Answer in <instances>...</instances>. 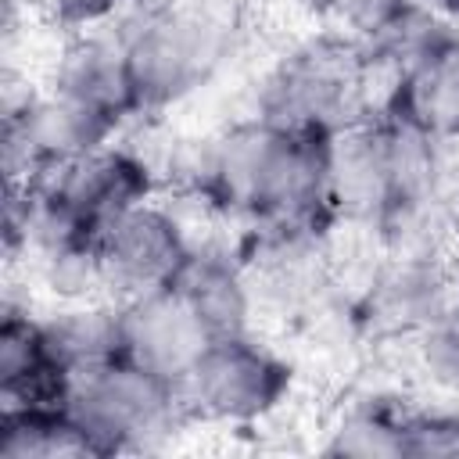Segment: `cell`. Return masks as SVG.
I'll return each mask as SVG.
<instances>
[{
    "mask_svg": "<svg viewBox=\"0 0 459 459\" xmlns=\"http://www.w3.org/2000/svg\"><path fill=\"white\" fill-rule=\"evenodd\" d=\"M420 362L434 384L459 394V298L420 333Z\"/></svg>",
    "mask_w": 459,
    "mask_h": 459,
    "instance_id": "cell-19",
    "label": "cell"
},
{
    "mask_svg": "<svg viewBox=\"0 0 459 459\" xmlns=\"http://www.w3.org/2000/svg\"><path fill=\"white\" fill-rule=\"evenodd\" d=\"M32 4L57 29H72V32H90L93 25L108 22L118 7V0H32Z\"/></svg>",
    "mask_w": 459,
    "mask_h": 459,
    "instance_id": "cell-21",
    "label": "cell"
},
{
    "mask_svg": "<svg viewBox=\"0 0 459 459\" xmlns=\"http://www.w3.org/2000/svg\"><path fill=\"white\" fill-rule=\"evenodd\" d=\"M455 298H448L445 280L434 265L420 258H405L391 273L377 280L366 298V319L373 330L402 333V330H427Z\"/></svg>",
    "mask_w": 459,
    "mask_h": 459,
    "instance_id": "cell-14",
    "label": "cell"
},
{
    "mask_svg": "<svg viewBox=\"0 0 459 459\" xmlns=\"http://www.w3.org/2000/svg\"><path fill=\"white\" fill-rule=\"evenodd\" d=\"M72 366L57 355L43 319L7 305L0 323V402L25 409H68Z\"/></svg>",
    "mask_w": 459,
    "mask_h": 459,
    "instance_id": "cell-9",
    "label": "cell"
},
{
    "mask_svg": "<svg viewBox=\"0 0 459 459\" xmlns=\"http://www.w3.org/2000/svg\"><path fill=\"white\" fill-rule=\"evenodd\" d=\"M90 445L68 409L0 405V459H79Z\"/></svg>",
    "mask_w": 459,
    "mask_h": 459,
    "instance_id": "cell-15",
    "label": "cell"
},
{
    "mask_svg": "<svg viewBox=\"0 0 459 459\" xmlns=\"http://www.w3.org/2000/svg\"><path fill=\"white\" fill-rule=\"evenodd\" d=\"M118 4H133L136 11H151V7H161V4H169V0H118Z\"/></svg>",
    "mask_w": 459,
    "mask_h": 459,
    "instance_id": "cell-23",
    "label": "cell"
},
{
    "mask_svg": "<svg viewBox=\"0 0 459 459\" xmlns=\"http://www.w3.org/2000/svg\"><path fill=\"white\" fill-rule=\"evenodd\" d=\"M294 369L247 333L212 337L179 384L186 412L219 423H258L290 394Z\"/></svg>",
    "mask_w": 459,
    "mask_h": 459,
    "instance_id": "cell-5",
    "label": "cell"
},
{
    "mask_svg": "<svg viewBox=\"0 0 459 459\" xmlns=\"http://www.w3.org/2000/svg\"><path fill=\"white\" fill-rule=\"evenodd\" d=\"M68 412L79 423L90 455H126L154 448L186 416L179 384L154 377L126 359H108L79 373Z\"/></svg>",
    "mask_w": 459,
    "mask_h": 459,
    "instance_id": "cell-3",
    "label": "cell"
},
{
    "mask_svg": "<svg viewBox=\"0 0 459 459\" xmlns=\"http://www.w3.org/2000/svg\"><path fill=\"white\" fill-rule=\"evenodd\" d=\"M36 186H47L54 197H61L82 222H90L104 237V230L115 219H122L136 204L151 201L154 176H151L147 161L136 158L133 151L104 143V147L61 165Z\"/></svg>",
    "mask_w": 459,
    "mask_h": 459,
    "instance_id": "cell-8",
    "label": "cell"
},
{
    "mask_svg": "<svg viewBox=\"0 0 459 459\" xmlns=\"http://www.w3.org/2000/svg\"><path fill=\"white\" fill-rule=\"evenodd\" d=\"M362 57L337 39H312L290 50L262 82L255 118L312 136L355 126Z\"/></svg>",
    "mask_w": 459,
    "mask_h": 459,
    "instance_id": "cell-4",
    "label": "cell"
},
{
    "mask_svg": "<svg viewBox=\"0 0 459 459\" xmlns=\"http://www.w3.org/2000/svg\"><path fill=\"white\" fill-rule=\"evenodd\" d=\"M43 326H47L50 344L72 366L75 377L108 359H118V305L115 308H104V305L68 308V312L43 319Z\"/></svg>",
    "mask_w": 459,
    "mask_h": 459,
    "instance_id": "cell-16",
    "label": "cell"
},
{
    "mask_svg": "<svg viewBox=\"0 0 459 459\" xmlns=\"http://www.w3.org/2000/svg\"><path fill=\"white\" fill-rule=\"evenodd\" d=\"M402 455L459 459V409H409L402 423Z\"/></svg>",
    "mask_w": 459,
    "mask_h": 459,
    "instance_id": "cell-18",
    "label": "cell"
},
{
    "mask_svg": "<svg viewBox=\"0 0 459 459\" xmlns=\"http://www.w3.org/2000/svg\"><path fill=\"white\" fill-rule=\"evenodd\" d=\"M330 204L333 215L380 222L391 208V165L380 122H355L330 136Z\"/></svg>",
    "mask_w": 459,
    "mask_h": 459,
    "instance_id": "cell-12",
    "label": "cell"
},
{
    "mask_svg": "<svg viewBox=\"0 0 459 459\" xmlns=\"http://www.w3.org/2000/svg\"><path fill=\"white\" fill-rule=\"evenodd\" d=\"M190 240L183 226L158 204H136L122 219H115L97 247L100 283L118 290L122 298L169 287L190 255Z\"/></svg>",
    "mask_w": 459,
    "mask_h": 459,
    "instance_id": "cell-6",
    "label": "cell"
},
{
    "mask_svg": "<svg viewBox=\"0 0 459 459\" xmlns=\"http://www.w3.org/2000/svg\"><path fill=\"white\" fill-rule=\"evenodd\" d=\"M330 136L290 133L251 118L208 140L197 161V190L208 204L244 215L255 226L319 233L333 219Z\"/></svg>",
    "mask_w": 459,
    "mask_h": 459,
    "instance_id": "cell-1",
    "label": "cell"
},
{
    "mask_svg": "<svg viewBox=\"0 0 459 459\" xmlns=\"http://www.w3.org/2000/svg\"><path fill=\"white\" fill-rule=\"evenodd\" d=\"M384 115L441 140H459V36L398 65Z\"/></svg>",
    "mask_w": 459,
    "mask_h": 459,
    "instance_id": "cell-11",
    "label": "cell"
},
{
    "mask_svg": "<svg viewBox=\"0 0 459 459\" xmlns=\"http://www.w3.org/2000/svg\"><path fill=\"white\" fill-rule=\"evenodd\" d=\"M118 36L140 115L186 100L226 57V25L208 11L176 7L172 0L140 11L136 25Z\"/></svg>",
    "mask_w": 459,
    "mask_h": 459,
    "instance_id": "cell-2",
    "label": "cell"
},
{
    "mask_svg": "<svg viewBox=\"0 0 459 459\" xmlns=\"http://www.w3.org/2000/svg\"><path fill=\"white\" fill-rule=\"evenodd\" d=\"M434 7L441 14H448V18H459V0H434Z\"/></svg>",
    "mask_w": 459,
    "mask_h": 459,
    "instance_id": "cell-22",
    "label": "cell"
},
{
    "mask_svg": "<svg viewBox=\"0 0 459 459\" xmlns=\"http://www.w3.org/2000/svg\"><path fill=\"white\" fill-rule=\"evenodd\" d=\"M212 337L172 287L133 294L118 305V359L183 384Z\"/></svg>",
    "mask_w": 459,
    "mask_h": 459,
    "instance_id": "cell-7",
    "label": "cell"
},
{
    "mask_svg": "<svg viewBox=\"0 0 459 459\" xmlns=\"http://www.w3.org/2000/svg\"><path fill=\"white\" fill-rule=\"evenodd\" d=\"M50 93L90 108L115 126H122L136 111L133 82H129V65L122 50V36H100V32H79L68 39L61 50L54 75H50Z\"/></svg>",
    "mask_w": 459,
    "mask_h": 459,
    "instance_id": "cell-10",
    "label": "cell"
},
{
    "mask_svg": "<svg viewBox=\"0 0 459 459\" xmlns=\"http://www.w3.org/2000/svg\"><path fill=\"white\" fill-rule=\"evenodd\" d=\"M409 405L391 398H366L330 430L326 455H402V423Z\"/></svg>",
    "mask_w": 459,
    "mask_h": 459,
    "instance_id": "cell-17",
    "label": "cell"
},
{
    "mask_svg": "<svg viewBox=\"0 0 459 459\" xmlns=\"http://www.w3.org/2000/svg\"><path fill=\"white\" fill-rule=\"evenodd\" d=\"M208 337L247 333L251 323V283L244 269L212 247H190L179 273L169 283Z\"/></svg>",
    "mask_w": 459,
    "mask_h": 459,
    "instance_id": "cell-13",
    "label": "cell"
},
{
    "mask_svg": "<svg viewBox=\"0 0 459 459\" xmlns=\"http://www.w3.org/2000/svg\"><path fill=\"white\" fill-rule=\"evenodd\" d=\"M333 7L355 32H362L366 39H377L394 22H402L416 4L412 0H333Z\"/></svg>",
    "mask_w": 459,
    "mask_h": 459,
    "instance_id": "cell-20",
    "label": "cell"
}]
</instances>
